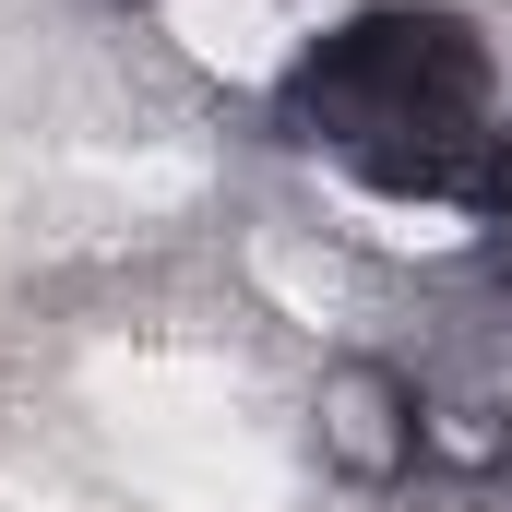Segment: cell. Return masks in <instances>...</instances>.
Masks as SVG:
<instances>
[{
	"label": "cell",
	"instance_id": "obj_2",
	"mask_svg": "<svg viewBox=\"0 0 512 512\" xmlns=\"http://www.w3.org/2000/svg\"><path fill=\"white\" fill-rule=\"evenodd\" d=\"M310 465L358 501L417 489V382L393 358H322L310 382Z\"/></svg>",
	"mask_w": 512,
	"mask_h": 512
},
{
	"label": "cell",
	"instance_id": "obj_3",
	"mask_svg": "<svg viewBox=\"0 0 512 512\" xmlns=\"http://www.w3.org/2000/svg\"><path fill=\"white\" fill-rule=\"evenodd\" d=\"M417 477H453V489L512 477V405L501 393H429L417 382Z\"/></svg>",
	"mask_w": 512,
	"mask_h": 512
},
{
	"label": "cell",
	"instance_id": "obj_1",
	"mask_svg": "<svg viewBox=\"0 0 512 512\" xmlns=\"http://www.w3.org/2000/svg\"><path fill=\"white\" fill-rule=\"evenodd\" d=\"M286 131L298 143H334L358 167L465 143V131H489V48L453 12H417V0L358 12V24H334L286 72Z\"/></svg>",
	"mask_w": 512,
	"mask_h": 512
}]
</instances>
